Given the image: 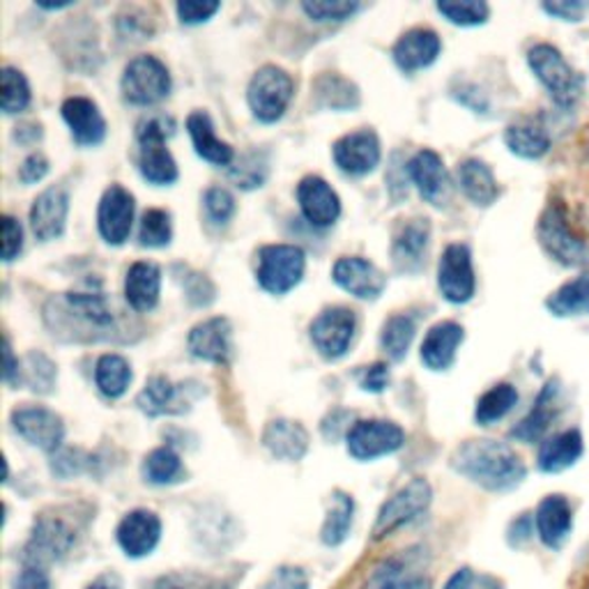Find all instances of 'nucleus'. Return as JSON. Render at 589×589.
<instances>
[{
    "mask_svg": "<svg viewBox=\"0 0 589 589\" xmlns=\"http://www.w3.org/2000/svg\"><path fill=\"white\" fill-rule=\"evenodd\" d=\"M451 468L490 493H507L528 477L520 456L507 442L498 440L463 442L451 456Z\"/></svg>",
    "mask_w": 589,
    "mask_h": 589,
    "instance_id": "1",
    "label": "nucleus"
},
{
    "mask_svg": "<svg viewBox=\"0 0 589 589\" xmlns=\"http://www.w3.org/2000/svg\"><path fill=\"white\" fill-rule=\"evenodd\" d=\"M173 134L176 120L163 113L148 116L137 124L139 169L150 184L169 187L178 180V163L167 148V139H171Z\"/></svg>",
    "mask_w": 589,
    "mask_h": 589,
    "instance_id": "2",
    "label": "nucleus"
},
{
    "mask_svg": "<svg viewBox=\"0 0 589 589\" xmlns=\"http://www.w3.org/2000/svg\"><path fill=\"white\" fill-rule=\"evenodd\" d=\"M528 62L535 77L562 109H573L585 90V79L565 60L552 44H535L528 53Z\"/></svg>",
    "mask_w": 589,
    "mask_h": 589,
    "instance_id": "3",
    "label": "nucleus"
},
{
    "mask_svg": "<svg viewBox=\"0 0 589 589\" xmlns=\"http://www.w3.org/2000/svg\"><path fill=\"white\" fill-rule=\"evenodd\" d=\"M537 233L543 251L552 260H558V263L567 268L589 266V244L573 231L565 208H560L558 203L543 210Z\"/></svg>",
    "mask_w": 589,
    "mask_h": 589,
    "instance_id": "4",
    "label": "nucleus"
},
{
    "mask_svg": "<svg viewBox=\"0 0 589 589\" xmlns=\"http://www.w3.org/2000/svg\"><path fill=\"white\" fill-rule=\"evenodd\" d=\"M433 500V490L427 479H412L403 488H399L378 511L376 526H373V539L382 541L387 537L401 530L403 526H410L412 520L427 513Z\"/></svg>",
    "mask_w": 589,
    "mask_h": 589,
    "instance_id": "5",
    "label": "nucleus"
},
{
    "mask_svg": "<svg viewBox=\"0 0 589 589\" xmlns=\"http://www.w3.org/2000/svg\"><path fill=\"white\" fill-rule=\"evenodd\" d=\"M307 256L294 244H268L258 251V283L272 294H286L305 277Z\"/></svg>",
    "mask_w": 589,
    "mask_h": 589,
    "instance_id": "6",
    "label": "nucleus"
},
{
    "mask_svg": "<svg viewBox=\"0 0 589 589\" xmlns=\"http://www.w3.org/2000/svg\"><path fill=\"white\" fill-rule=\"evenodd\" d=\"M122 97L129 104L150 107L161 102L171 92V74L159 58L139 56L124 68Z\"/></svg>",
    "mask_w": 589,
    "mask_h": 589,
    "instance_id": "7",
    "label": "nucleus"
},
{
    "mask_svg": "<svg viewBox=\"0 0 589 589\" xmlns=\"http://www.w3.org/2000/svg\"><path fill=\"white\" fill-rule=\"evenodd\" d=\"M292 79L281 68L266 64L249 81V109L260 122H277L292 100Z\"/></svg>",
    "mask_w": 589,
    "mask_h": 589,
    "instance_id": "8",
    "label": "nucleus"
},
{
    "mask_svg": "<svg viewBox=\"0 0 589 589\" xmlns=\"http://www.w3.org/2000/svg\"><path fill=\"white\" fill-rule=\"evenodd\" d=\"M348 453L355 461H376L380 456H389L403 447L406 433L395 421L367 419L357 421L348 431Z\"/></svg>",
    "mask_w": 589,
    "mask_h": 589,
    "instance_id": "9",
    "label": "nucleus"
},
{
    "mask_svg": "<svg viewBox=\"0 0 589 589\" xmlns=\"http://www.w3.org/2000/svg\"><path fill=\"white\" fill-rule=\"evenodd\" d=\"M355 330H357L355 311L346 307H332V309H325L311 322L309 332H311V341L316 350L325 359H341L355 339Z\"/></svg>",
    "mask_w": 589,
    "mask_h": 589,
    "instance_id": "10",
    "label": "nucleus"
},
{
    "mask_svg": "<svg viewBox=\"0 0 589 589\" xmlns=\"http://www.w3.org/2000/svg\"><path fill=\"white\" fill-rule=\"evenodd\" d=\"M438 286L445 300L451 305H466L472 300L477 279L472 268V253L466 244H449L440 258Z\"/></svg>",
    "mask_w": 589,
    "mask_h": 589,
    "instance_id": "11",
    "label": "nucleus"
},
{
    "mask_svg": "<svg viewBox=\"0 0 589 589\" xmlns=\"http://www.w3.org/2000/svg\"><path fill=\"white\" fill-rule=\"evenodd\" d=\"M134 196L129 193L120 184H111L102 201H100V212H97V226H100V236L109 244H124L129 233H132L134 223Z\"/></svg>",
    "mask_w": 589,
    "mask_h": 589,
    "instance_id": "12",
    "label": "nucleus"
},
{
    "mask_svg": "<svg viewBox=\"0 0 589 589\" xmlns=\"http://www.w3.org/2000/svg\"><path fill=\"white\" fill-rule=\"evenodd\" d=\"M118 546L127 558L141 560L152 555V550L159 546L161 539V520L157 513L148 509H137L129 511L116 530Z\"/></svg>",
    "mask_w": 589,
    "mask_h": 589,
    "instance_id": "13",
    "label": "nucleus"
},
{
    "mask_svg": "<svg viewBox=\"0 0 589 589\" xmlns=\"http://www.w3.org/2000/svg\"><path fill=\"white\" fill-rule=\"evenodd\" d=\"M77 535L68 522L56 516H42L36 522L30 543H28V560L32 567H40L42 562H56L70 552L74 546Z\"/></svg>",
    "mask_w": 589,
    "mask_h": 589,
    "instance_id": "14",
    "label": "nucleus"
},
{
    "mask_svg": "<svg viewBox=\"0 0 589 589\" xmlns=\"http://www.w3.org/2000/svg\"><path fill=\"white\" fill-rule=\"evenodd\" d=\"M12 427L28 445L42 451H58L64 438L62 419L47 408H17Z\"/></svg>",
    "mask_w": 589,
    "mask_h": 589,
    "instance_id": "15",
    "label": "nucleus"
},
{
    "mask_svg": "<svg viewBox=\"0 0 589 589\" xmlns=\"http://www.w3.org/2000/svg\"><path fill=\"white\" fill-rule=\"evenodd\" d=\"M337 167L355 178L369 176L380 163V141L369 129L339 139L332 148Z\"/></svg>",
    "mask_w": 589,
    "mask_h": 589,
    "instance_id": "16",
    "label": "nucleus"
},
{
    "mask_svg": "<svg viewBox=\"0 0 589 589\" xmlns=\"http://www.w3.org/2000/svg\"><path fill=\"white\" fill-rule=\"evenodd\" d=\"M70 212V193L64 187H49L30 208V228L38 240L51 242L64 233Z\"/></svg>",
    "mask_w": 589,
    "mask_h": 589,
    "instance_id": "17",
    "label": "nucleus"
},
{
    "mask_svg": "<svg viewBox=\"0 0 589 589\" xmlns=\"http://www.w3.org/2000/svg\"><path fill=\"white\" fill-rule=\"evenodd\" d=\"M231 337H233L231 322L226 318H210L193 327L189 332L187 346L196 359H203V362H214V365H228V359H231L233 352Z\"/></svg>",
    "mask_w": 589,
    "mask_h": 589,
    "instance_id": "18",
    "label": "nucleus"
},
{
    "mask_svg": "<svg viewBox=\"0 0 589 589\" xmlns=\"http://www.w3.org/2000/svg\"><path fill=\"white\" fill-rule=\"evenodd\" d=\"M408 176L419 189L421 199L429 201L433 206H445L449 199V173L445 169V161L438 152L433 150H419L410 161H408Z\"/></svg>",
    "mask_w": 589,
    "mask_h": 589,
    "instance_id": "19",
    "label": "nucleus"
},
{
    "mask_svg": "<svg viewBox=\"0 0 589 589\" xmlns=\"http://www.w3.org/2000/svg\"><path fill=\"white\" fill-rule=\"evenodd\" d=\"M431 242V223L427 219H412L399 228L391 244V260L399 272L417 274L427 263V251Z\"/></svg>",
    "mask_w": 589,
    "mask_h": 589,
    "instance_id": "20",
    "label": "nucleus"
},
{
    "mask_svg": "<svg viewBox=\"0 0 589 589\" xmlns=\"http://www.w3.org/2000/svg\"><path fill=\"white\" fill-rule=\"evenodd\" d=\"M332 279L350 294H355L357 300H378L387 279L385 274L369 263L365 258H339L332 270Z\"/></svg>",
    "mask_w": 589,
    "mask_h": 589,
    "instance_id": "21",
    "label": "nucleus"
},
{
    "mask_svg": "<svg viewBox=\"0 0 589 589\" xmlns=\"http://www.w3.org/2000/svg\"><path fill=\"white\" fill-rule=\"evenodd\" d=\"M298 203L305 219L316 228L332 226L341 214L337 191L318 176H309L298 184Z\"/></svg>",
    "mask_w": 589,
    "mask_h": 589,
    "instance_id": "22",
    "label": "nucleus"
},
{
    "mask_svg": "<svg viewBox=\"0 0 589 589\" xmlns=\"http://www.w3.org/2000/svg\"><path fill=\"white\" fill-rule=\"evenodd\" d=\"M535 528L543 546L560 550L573 530V511L565 496H548L539 502L535 513Z\"/></svg>",
    "mask_w": 589,
    "mask_h": 589,
    "instance_id": "23",
    "label": "nucleus"
},
{
    "mask_svg": "<svg viewBox=\"0 0 589 589\" xmlns=\"http://www.w3.org/2000/svg\"><path fill=\"white\" fill-rule=\"evenodd\" d=\"M440 49H442V42L436 30L412 28L395 44L391 56H395V62L406 74H412L417 70H423V68H429V64H433L436 58L440 56Z\"/></svg>",
    "mask_w": 589,
    "mask_h": 589,
    "instance_id": "24",
    "label": "nucleus"
},
{
    "mask_svg": "<svg viewBox=\"0 0 589 589\" xmlns=\"http://www.w3.org/2000/svg\"><path fill=\"white\" fill-rule=\"evenodd\" d=\"M62 118L79 146H100L107 137V120L88 97H70L62 104Z\"/></svg>",
    "mask_w": 589,
    "mask_h": 589,
    "instance_id": "25",
    "label": "nucleus"
},
{
    "mask_svg": "<svg viewBox=\"0 0 589 589\" xmlns=\"http://www.w3.org/2000/svg\"><path fill=\"white\" fill-rule=\"evenodd\" d=\"M463 339L466 332L458 322H438L436 327H431L427 339L421 343V362L431 371H447L453 365L456 350L463 343Z\"/></svg>",
    "mask_w": 589,
    "mask_h": 589,
    "instance_id": "26",
    "label": "nucleus"
},
{
    "mask_svg": "<svg viewBox=\"0 0 589 589\" xmlns=\"http://www.w3.org/2000/svg\"><path fill=\"white\" fill-rule=\"evenodd\" d=\"M187 387L173 385L167 376H154L146 382L143 391L137 399V406L148 417H161V415H182L189 410L187 401Z\"/></svg>",
    "mask_w": 589,
    "mask_h": 589,
    "instance_id": "27",
    "label": "nucleus"
},
{
    "mask_svg": "<svg viewBox=\"0 0 589 589\" xmlns=\"http://www.w3.org/2000/svg\"><path fill=\"white\" fill-rule=\"evenodd\" d=\"M558 412H560V387L558 380H550L539 391L532 412L511 431V438L520 442H537L548 431Z\"/></svg>",
    "mask_w": 589,
    "mask_h": 589,
    "instance_id": "28",
    "label": "nucleus"
},
{
    "mask_svg": "<svg viewBox=\"0 0 589 589\" xmlns=\"http://www.w3.org/2000/svg\"><path fill=\"white\" fill-rule=\"evenodd\" d=\"M161 292V270L154 263H134L127 270L124 300L139 313H148L157 307Z\"/></svg>",
    "mask_w": 589,
    "mask_h": 589,
    "instance_id": "29",
    "label": "nucleus"
},
{
    "mask_svg": "<svg viewBox=\"0 0 589 589\" xmlns=\"http://www.w3.org/2000/svg\"><path fill=\"white\" fill-rule=\"evenodd\" d=\"M263 445L281 461H302L309 449V433L300 421L274 419L266 427Z\"/></svg>",
    "mask_w": 589,
    "mask_h": 589,
    "instance_id": "30",
    "label": "nucleus"
},
{
    "mask_svg": "<svg viewBox=\"0 0 589 589\" xmlns=\"http://www.w3.org/2000/svg\"><path fill=\"white\" fill-rule=\"evenodd\" d=\"M582 451H585L582 433L578 429H569V431H562L558 436L548 438L541 445L537 466L541 472H548V475L565 472L580 461Z\"/></svg>",
    "mask_w": 589,
    "mask_h": 589,
    "instance_id": "31",
    "label": "nucleus"
},
{
    "mask_svg": "<svg viewBox=\"0 0 589 589\" xmlns=\"http://www.w3.org/2000/svg\"><path fill=\"white\" fill-rule=\"evenodd\" d=\"M365 589H433V585L431 578L419 573L408 555H403V558L385 560L373 569Z\"/></svg>",
    "mask_w": 589,
    "mask_h": 589,
    "instance_id": "32",
    "label": "nucleus"
},
{
    "mask_svg": "<svg viewBox=\"0 0 589 589\" xmlns=\"http://www.w3.org/2000/svg\"><path fill=\"white\" fill-rule=\"evenodd\" d=\"M187 129H189V137L193 141L196 152H199V157L214 163V167H231L233 159H236L233 148L217 139L214 124H212L208 113H203V111L191 113L187 118Z\"/></svg>",
    "mask_w": 589,
    "mask_h": 589,
    "instance_id": "33",
    "label": "nucleus"
},
{
    "mask_svg": "<svg viewBox=\"0 0 589 589\" xmlns=\"http://www.w3.org/2000/svg\"><path fill=\"white\" fill-rule=\"evenodd\" d=\"M60 302L64 313L83 322L88 330H109L116 322L107 298L100 292H68L62 294Z\"/></svg>",
    "mask_w": 589,
    "mask_h": 589,
    "instance_id": "34",
    "label": "nucleus"
},
{
    "mask_svg": "<svg viewBox=\"0 0 589 589\" xmlns=\"http://www.w3.org/2000/svg\"><path fill=\"white\" fill-rule=\"evenodd\" d=\"M458 184H461L468 199L481 208L493 206L500 196V187L493 171H490L488 163H483L481 159H466L461 167H458Z\"/></svg>",
    "mask_w": 589,
    "mask_h": 589,
    "instance_id": "35",
    "label": "nucleus"
},
{
    "mask_svg": "<svg viewBox=\"0 0 589 589\" xmlns=\"http://www.w3.org/2000/svg\"><path fill=\"white\" fill-rule=\"evenodd\" d=\"M352 513H355V502L348 493L343 490H335L332 493V505L327 509L325 522H322V530H320V539L325 546H341L352 528Z\"/></svg>",
    "mask_w": 589,
    "mask_h": 589,
    "instance_id": "36",
    "label": "nucleus"
},
{
    "mask_svg": "<svg viewBox=\"0 0 589 589\" xmlns=\"http://www.w3.org/2000/svg\"><path fill=\"white\" fill-rule=\"evenodd\" d=\"M313 97L318 107L332 111H350L359 104L357 88L339 74H322L320 79H316Z\"/></svg>",
    "mask_w": 589,
    "mask_h": 589,
    "instance_id": "37",
    "label": "nucleus"
},
{
    "mask_svg": "<svg viewBox=\"0 0 589 589\" xmlns=\"http://www.w3.org/2000/svg\"><path fill=\"white\" fill-rule=\"evenodd\" d=\"M507 148L522 159H539L550 150V137L543 127L535 122L511 124L505 132Z\"/></svg>",
    "mask_w": 589,
    "mask_h": 589,
    "instance_id": "38",
    "label": "nucleus"
},
{
    "mask_svg": "<svg viewBox=\"0 0 589 589\" xmlns=\"http://www.w3.org/2000/svg\"><path fill=\"white\" fill-rule=\"evenodd\" d=\"M546 307L552 316L560 318H571L582 313L589 316V274H582L555 290L548 298Z\"/></svg>",
    "mask_w": 589,
    "mask_h": 589,
    "instance_id": "39",
    "label": "nucleus"
},
{
    "mask_svg": "<svg viewBox=\"0 0 589 589\" xmlns=\"http://www.w3.org/2000/svg\"><path fill=\"white\" fill-rule=\"evenodd\" d=\"M94 382L107 399H120L132 382V367L120 355H104L94 367Z\"/></svg>",
    "mask_w": 589,
    "mask_h": 589,
    "instance_id": "40",
    "label": "nucleus"
},
{
    "mask_svg": "<svg viewBox=\"0 0 589 589\" xmlns=\"http://www.w3.org/2000/svg\"><path fill=\"white\" fill-rule=\"evenodd\" d=\"M143 479L152 486H171L184 479L182 458L171 447L152 449L143 461Z\"/></svg>",
    "mask_w": 589,
    "mask_h": 589,
    "instance_id": "41",
    "label": "nucleus"
},
{
    "mask_svg": "<svg viewBox=\"0 0 589 589\" xmlns=\"http://www.w3.org/2000/svg\"><path fill=\"white\" fill-rule=\"evenodd\" d=\"M518 403V391L513 385L502 382L496 385L493 389H488L486 395L479 399L477 410H475V419L481 427H490V423H496L500 419H505Z\"/></svg>",
    "mask_w": 589,
    "mask_h": 589,
    "instance_id": "42",
    "label": "nucleus"
},
{
    "mask_svg": "<svg viewBox=\"0 0 589 589\" xmlns=\"http://www.w3.org/2000/svg\"><path fill=\"white\" fill-rule=\"evenodd\" d=\"M417 332V325L412 316L399 313V316H391L385 327H382V335H380V346L385 350V355L389 359H395V362H401V359L408 355V348L415 339Z\"/></svg>",
    "mask_w": 589,
    "mask_h": 589,
    "instance_id": "43",
    "label": "nucleus"
},
{
    "mask_svg": "<svg viewBox=\"0 0 589 589\" xmlns=\"http://www.w3.org/2000/svg\"><path fill=\"white\" fill-rule=\"evenodd\" d=\"M438 12L453 26H481L490 17V8L483 0H442Z\"/></svg>",
    "mask_w": 589,
    "mask_h": 589,
    "instance_id": "44",
    "label": "nucleus"
},
{
    "mask_svg": "<svg viewBox=\"0 0 589 589\" xmlns=\"http://www.w3.org/2000/svg\"><path fill=\"white\" fill-rule=\"evenodd\" d=\"M173 238V226H171V214L163 210H148L141 219L139 228V242L141 247L150 249H161L171 244Z\"/></svg>",
    "mask_w": 589,
    "mask_h": 589,
    "instance_id": "45",
    "label": "nucleus"
},
{
    "mask_svg": "<svg viewBox=\"0 0 589 589\" xmlns=\"http://www.w3.org/2000/svg\"><path fill=\"white\" fill-rule=\"evenodd\" d=\"M28 104H30V86L26 77L14 68H3V100H0L3 113L8 116L21 113Z\"/></svg>",
    "mask_w": 589,
    "mask_h": 589,
    "instance_id": "46",
    "label": "nucleus"
},
{
    "mask_svg": "<svg viewBox=\"0 0 589 589\" xmlns=\"http://www.w3.org/2000/svg\"><path fill=\"white\" fill-rule=\"evenodd\" d=\"M302 10L313 21H346L357 10L359 3L355 0H313V3H302Z\"/></svg>",
    "mask_w": 589,
    "mask_h": 589,
    "instance_id": "47",
    "label": "nucleus"
},
{
    "mask_svg": "<svg viewBox=\"0 0 589 589\" xmlns=\"http://www.w3.org/2000/svg\"><path fill=\"white\" fill-rule=\"evenodd\" d=\"M266 176H268V161L260 154H256V152L240 157V161L231 169V178L242 189L260 187V184L266 182Z\"/></svg>",
    "mask_w": 589,
    "mask_h": 589,
    "instance_id": "48",
    "label": "nucleus"
},
{
    "mask_svg": "<svg viewBox=\"0 0 589 589\" xmlns=\"http://www.w3.org/2000/svg\"><path fill=\"white\" fill-rule=\"evenodd\" d=\"M206 214L214 226H226L236 214V199L231 191H226L223 187H210L203 196Z\"/></svg>",
    "mask_w": 589,
    "mask_h": 589,
    "instance_id": "49",
    "label": "nucleus"
},
{
    "mask_svg": "<svg viewBox=\"0 0 589 589\" xmlns=\"http://www.w3.org/2000/svg\"><path fill=\"white\" fill-rule=\"evenodd\" d=\"M26 373H28V385L32 391H42V395H49L53 380H56V367L49 357L42 352H30L26 359Z\"/></svg>",
    "mask_w": 589,
    "mask_h": 589,
    "instance_id": "50",
    "label": "nucleus"
},
{
    "mask_svg": "<svg viewBox=\"0 0 589 589\" xmlns=\"http://www.w3.org/2000/svg\"><path fill=\"white\" fill-rule=\"evenodd\" d=\"M219 8L221 6L214 0H182V3H178V17L187 26H199L210 21Z\"/></svg>",
    "mask_w": 589,
    "mask_h": 589,
    "instance_id": "51",
    "label": "nucleus"
},
{
    "mask_svg": "<svg viewBox=\"0 0 589 589\" xmlns=\"http://www.w3.org/2000/svg\"><path fill=\"white\" fill-rule=\"evenodd\" d=\"M263 589H309V576L300 567H279Z\"/></svg>",
    "mask_w": 589,
    "mask_h": 589,
    "instance_id": "52",
    "label": "nucleus"
},
{
    "mask_svg": "<svg viewBox=\"0 0 589 589\" xmlns=\"http://www.w3.org/2000/svg\"><path fill=\"white\" fill-rule=\"evenodd\" d=\"M152 589H223L221 585L199 578V576H187V573H171L159 578Z\"/></svg>",
    "mask_w": 589,
    "mask_h": 589,
    "instance_id": "53",
    "label": "nucleus"
},
{
    "mask_svg": "<svg viewBox=\"0 0 589 589\" xmlns=\"http://www.w3.org/2000/svg\"><path fill=\"white\" fill-rule=\"evenodd\" d=\"M23 249V228L14 217L3 219V260L12 263Z\"/></svg>",
    "mask_w": 589,
    "mask_h": 589,
    "instance_id": "54",
    "label": "nucleus"
},
{
    "mask_svg": "<svg viewBox=\"0 0 589 589\" xmlns=\"http://www.w3.org/2000/svg\"><path fill=\"white\" fill-rule=\"evenodd\" d=\"M184 290H187V298L191 300V305L208 307L214 300V286L210 283L206 274H189L184 279Z\"/></svg>",
    "mask_w": 589,
    "mask_h": 589,
    "instance_id": "55",
    "label": "nucleus"
},
{
    "mask_svg": "<svg viewBox=\"0 0 589 589\" xmlns=\"http://www.w3.org/2000/svg\"><path fill=\"white\" fill-rule=\"evenodd\" d=\"M541 10L560 21H580L589 10V3H578V0H552V3H543Z\"/></svg>",
    "mask_w": 589,
    "mask_h": 589,
    "instance_id": "56",
    "label": "nucleus"
},
{
    "mask_svg": "<svg viewBox=\"0 0 589 589\" xmlns=\"http://www.w3.org/2000/svg\"><path fill=\"white\" fill-rule=\"evenodd\" d=\"M357 380H359V387H362L365 391L380 395V391H385V387L389 385V369H387V365H380V362L365 367L362 371L357 373Z\"/></svg>",
    "mask_w": 589,
    "mask_h": 589,
    "instance_id": "57",
    "label": "nucleus"
},
{
    "mask_svg": "<svg viewBox=\"0 0 589 589\" xmlns=\"http://www.w3.org/2000/svg\"><path fill=\"white\" fill-rule=\"evenodd\" d=\"M53 475L58 477H72L79 475L83 470V456L81 451L74 449H62L53 456V463H51Z\"/></svg>",
    "mask_w": 589,
    "mask_h": 589,
    "instance_id": "58",
    "label": "nucleus"
},
{
    "mask_svg": "<svg viewBox=\"0 0 589 589\" xmlns=\"http://www.w3.org/2000/svg\"><path fill=\"white\" fill-rule=\"evenodd\" d=\"M49 173V161L44 154L36 152V154H30L23 163H21V169H19V180L23 184H36L40 182L44 176Z\"/></svg>",
    "mask_w": 589,
    "mask_h": 589,
    "instance_id": "59",
    "label": "nucleus"
},
{
    "mask_svg": "<svg viewBox=\"0 0 589 589\" xmlns=\"http://www.w3.org/2000/svg\"><path fill=\"white\" fill-rule=\"evenodd\" d=\"M12 589H51V580L42 567L28 565L21 573H17Z\"/></svg>",
    "mask_w": 589,
    "mask_h": 589,
    "instance_id": "60",
    "label": "nucleus"
},
{
    "mask_svg": "<svg viewBox=\"0 0 589 589\" xmlns=\"http://www.w3.org/2000/svg\"><path fill=\"white\" fill-rule=\"evenodd\" d=\"M3 380L10 387H19L21 382V367H19V359L12 352L10 339H6V346H3Z\"/></svg>",
    "mask_w": 589,
    "mask_h": 589,
    "instance_id": "61",
    "label": "nucleus"
},
{
    "mask_svg": "<svg viewBox=\"0 0 589 589\" xmlns=\"http://www.w3.org/2000/svg\"><path fill=\"white\" fill-rule=\"evenodd\" d=\"M88 589H118V587H113L107 578H102V580H94Z\"/></svg>",
    "mask_w": 589,
    "mask_h": 589,
    "instance_id": "62",
    "label": "nucleus"
},
{
    "mask_svg": "<svg viewBox=\"0 0 589 589\" xmlns=\"http://www.w3.org/2000/svg\"><path fill=\"white\" fill-rule=\"evenodd\" d=\"M38 6L44 10H62V8H70L72 3H38Z\"/></svg>",
    "mask_w": 589,
    "mask_h": 589,
    "instance_id": "63",
    "label": "nucleus"
}]
</instances>
